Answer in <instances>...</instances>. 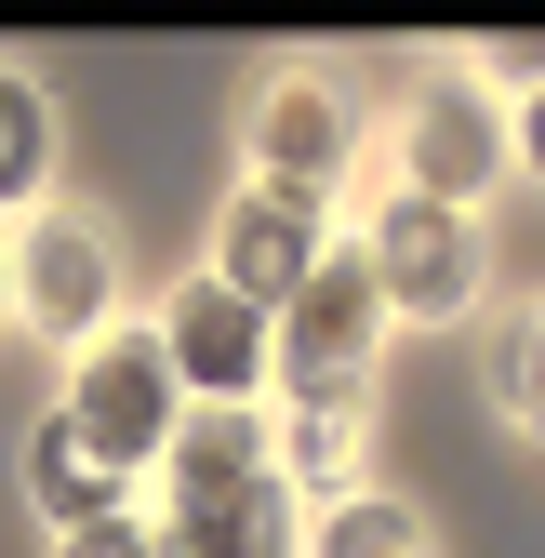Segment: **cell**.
<instances>
[{"instance_id":"1","label":"cell","mask_w":545,"mask_h":558,"mask_svg":"<svg viewBox=\"0 0 545 558\" xmlns=\"http://www.w3.org/2000/svg\"><path fill=\"white\" fill-rule=\"evenodd\" d=\"M173 519H160V558H306V493L280 478L253 412L199 399L173 426Z\"/></svg>"},{"instance_id":"2","label":"cell","mask_w":545,"mask_h":558,"mask_svg":"<svg viewBox=\"0 0 545 558\" xmlns=\"http://www.w3.org/2000/svg\"><path fill=\"white\" fill-rule=\"evenodd\" d=\"M373 345H386V279L360 240H332L319 279L280 306V399H293V426H347L360 386H373Z\"/></svg>"},{"instance_id":"3","label":"cell","mask_w":545,"mask_h":558,"mask_svg":"<svg viewBox=\"0 0 545 558\" xmlns=\"http://www.w3.org/2000/svg\"><path fill=\"white\" fill-rule=\"evenodd\" d=\"M186 373H173V345L160 332H107V345H81V373H66V412L53 426L81 439L107 478H147L160 452H173V426H186Z\"/></svg>"},{"instance_id":"4","label":"cell","mask_w":545,"mask_h":558,"mask_svg":"<svg viewBox=\"0 0 545 558\" xmlns=\"http://www.w3.org/2000/svg\"><path fill=\"white\" fill-rule=\"evenodd\" d=\"M120 253H107V227H81V214H27L14 227V319L27 332H53V345H107L120 319Z\"/></svg>"},{"instance_id":"5","label":"cell","mask_w":545,"mask_h":558,"mask_svg":"<svg viewBox=\"0 0 545 558\" xmlns=\"http://www.w3.org/2000/svg\"><path fill=\"white\" fill-rule=\"evenodd\" d=\"M319 214H332V199H306V186H266V173H253L227 214H214V279H227L240 306H266V319H280L306 279H319V253H332V227H319Z\"/></svg>"},{"instance_id":"6","label":"cell","mask_w":545,"mask_h":558,"mask_svg":"<svg viewBox=\"0 0 545 558\" xmlns=\"http://www.w3.org/2000/svg\"><path fill=\"white\" fill-rule=\"evenodd\" d=\"M506 160L519 147H506V120H493L480 81H413V107H399V186H413V199L465 214V199H493Z\"/></svg>"},{"instance_id":"7","label":"cell","mask_w":545,"mask_h":558,"mask_svg":"<svg viewBox=\"0 0 545 558\" xmlns=\"http://www.w3.org/2000/svg\"><path fill=\"white\" fill-rule=\"evenodd\" d=\"M360 253H373V279H386V319H465V306H480V227L439 214V199H413V186L373 214Z\"/></svg>"},{"instance_id":"8","label":"cell","mask_w":545,"mask_h":558,"mask_svg":"<svg viewBox=\"0 0 545 558\" xmlns=\"http://www.w3.org/2000/svg\"><path fill=\"white\" fill-rule=\"evenodd\" d=\"M160 345H173L186 399H227V412H240V399L266 386V360H280V319H266V306H240L227 279L199 266L186 293H173V319H160Z\"/></svg>"},{"instance_id":"9","label":"cell","mask_w":545,"mask_h":558,"mask_svg":"<svg viewBox=\"0 0 545 558\" xmlns=\"http://www.w3.org/2000/svg\"><path fill=\"white\" fill-rule=\"evenodd\" d=\"M253 173L332 199V173H347V94H332L319 66H280V81L253 94Z\"/></svg>"},{"instance_id":"10","label":"cell","mask_w":545,"mask_h":558,"mask_svg":"<svg viewBox=\"0 0 545 558\" xmlns=\"http://www.w3.org/2000/svg\"><path fill=\"white\" fill-rule=\"evenodd\" d=\"M27 493H40L53 545H66V532H94V519H133V478H107L66 426H40V439H27Z\"/></svg>"},{"instance_id":"11","label":"cell","mask_w":545,"mask_h":558,"mask_svg":"<svg viewBox=\"0 0 545 558\" xmlns=\"http://www.w3.org/2000/svg\"><path fill=\"white\" fill-rule=\"evenodd\" d=\"M306 558H426V519L399 493H332L319 532H306Z\"/></svg>"},{"instance_id":"12","label":"cell","mask_w":545,"mask_h":558,"mask_svg":"<svg viewBox=\"0 0 545 558\" xmlns=\"http://www.w3.org/2000/svg\"><path fill=\"white\" fill-rule=\"evenodd\" d=\"M40 173H53V107L27 66H0V199H40Z\"/></svg>"},{"instance_id":"13","label":"cell","mask_w":545,"mask_h":558,"mask_svg":"<svg viewBox=\"0 0 545 558\" xmlns=\"http://www.w3.org/2000/svg\"><path fill=\"white\" fill-rule=\"evenodd\" d=\"M480 81H506V94H545V27H493V40H480Z\"/></svg>"},{"instance_id":"14","label":"cell","mask_w":545,"mask_h":558,"mask_svg":"<svg viewBox=\"0 0 545 558\" xmlns=\"http://www.w3.org/2000/svg\"><path fill=\"white\" fill-rule=\"evenodd\" d=\"M53 558H160V532L147 519H94V532H66Z\"/></svg>"},{"instance_id":"15","label":"cell","mask_w":545,"mask_h":558,"mask_svg":"<svg viewBox=\"0 0 545 558\" xmlns=\"http://www.w3.org/2000/svg\"><path fill=\"white\" fill-rule=\"evenodd\" d=\"M506 399H519V412H532V439H545V319H532V332H519V360H506Z\"/></svg>"},{"instance_id":"16","label":"cell","mask_w":545,"mask_h":558,"mask_svg":"<svg viewBox=\"0 0 545 558\" xmlns=\"http://www.w3.org/2000/svg\"><path fill=\"white\" fill-rule=\"evenodd\" d=\"M506 147H519V173L545 186V94H519V120H506Z\"/></svg>"},{"instance_id":"17","label":"cell","mask_w":545,"mask_h":558,"mask_svg":"<svg viewBox=\"0 0 545 558\" xmlns=\"http://www.w3.org/2000/svg\"><path fill=\"white\" fill-rule=\"evenodd\" d=\"M0 319H14V240H0Z\"/></svg>"}]
</instances>
